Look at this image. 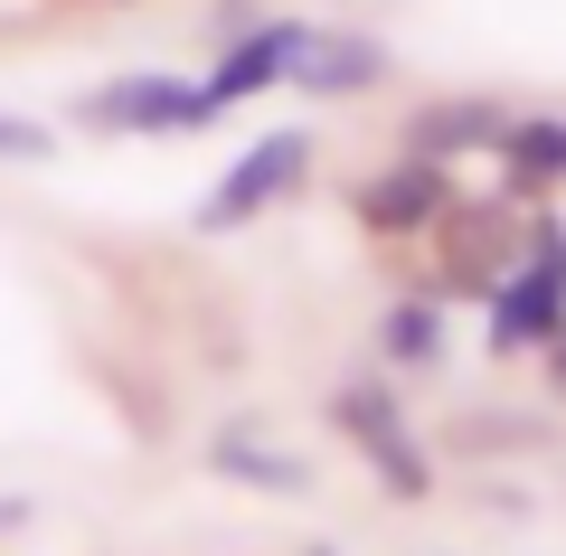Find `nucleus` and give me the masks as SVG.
I'll return each mask as SVG.
<instances>
[{"label": "nucleus", "mask_w": 566, "mask_h": 556, "mask_svg": "<svg viewBox=\"0 0 566 556\" xmlns=\"http://www.w3.org/2000/svg\"><path fill=\"white\" fill-rule=\"evenodd\" d=\"M482 302H491V321H482L491 358H528V349H547V339H557V321H566V218H528L520 264H510V274L491 283Z\"/></svg>", "instance_id": "nucleus-1"}, {"label": "nucleus", "mask_w": 566, "mask_h": 556, "mask_svg": "<svg viewBox=\"0 0 566 556\" xmlns=\"http://www.w3.org/2000/svg\"><path fill=\"white\" fill-rule=\"evenodd\" d=\"M331 424L368 453V472H378L387 500H424L434 491V462H424V443L406 434V406H397L387 378H340L331 387Z\"/></svg>", "instance_id": "nucleus-2"}, {"label": "nucleus", "mask_w": 566, "mask_h": 556, "mask_svg": "<svg viewBox=\"0 0 566 556\" xmlns=\"http://www.w3.org/2000/svg\"><path fill=\"white\" fill-rule=\"evenodd\" d=\"M303 179H312V133H303V123H283V133H264L255 151H245L237 170H227L218 189L199 199V237H227V227H245V218H264V208H283Z\"/></svg>", "instance_id": "nucleus-3"}, {"label": "nucleus", "mask_w": 566, "mask_h": 556, "mask_svg": "<svg viewBox=\"0 0 566 556\" xmlns=\"http://www.w3.org/2000/svg\"><path fill=\"white\" fill-rule=\"evenodd\" d=\"M76 123H95V133H208V95L199 85H180V76H114V85H95V95H76Z\"/></svg>", "instance_id": "nucleus-4"}, {"label": "nucleus", "mask_w": 566, "mask_h": 556, "mask_svg": "<svg viewBox=\"0 0 566 556\" xmlns=\"http://www.w3.org/2000/svg\"><path fill=\"white\" fill-rule=\"evenodd\" d=\"M293 57H303V20H255V29H237V39L218 48V66L199 76L208 114H237V104L274 95V85L293 76Z\"/></svg>", "instance_id": "nucleus-5"}, {"label": "nucleus", "mask_w": 566, "mask_h": 556, "mask_svg": "<svg viewBox=\"0 0 566 556\" xmlns=\"http://www.w3.org/2000/svg\"><path fill=\"white\" fill-rule=\"evenodd\" d=\"M349 208H359L368 237H424V227L453 208V179H444V160H416V151H406V160H387Z\"/></svg>", "instance_id": "nucleus-6"}, {"label": "nucleus", "mask_w": 566, "mask_h": 556, "mask_svg": "<svg viewBox=\"0 0 566 556\" xmlns=\"http://www.w3.org/2000/svg\"><path fill=\"white\" fill-rule=\"evenodd\" d=\"M312 104H359L387 85V48L368 39V29H303V57H293V76Z\"/></svg>", "instance_id": "nucleus-7"}, {"label": "nucleus", "mask_w": 566, "mask_h": 556, "mask_svg": "<svg viewBox=\"0 0 566 556\" xmlns=\"http://www.w3.org/2000/svg\"><path fill=\"white\" fill-rule=\"evenodd\" d=\"M501 104H482V95H444V104H424L416 123H406V151L416 160H472V151H491L501 141Z\"/></svg>", "instance_id": "nucleus-8"}, {"label": "nucleus", "mask_w": 566, "mask_h": 556, "mask_svg": "<svg viewBox=\"0 0 566 556\" xmlns=\"http://www.w3.org/2000/svg\"><path fill=\"white\" fill-rule=\"evenodd\" d=\"M501 179H510V199H547V189H566V123L557 114H520L501 123Z\"/></svg>", "instance_id": "nucleus-9"}, {"label": "nucleus", "mask_w": 566, "mask_h": 556, "mask_svg": "<svg viewBox=\"0 0 566 556\" xmlns=\"http://www.w3.org/2000/svg\"><path fill=\"white\" fill-rule=\"evenodd\" d=\"M434 227H444V283H453V293H491V283L520 264V245L501 237V218H463V208H444Z\"/></svg>", "instance_id": "nucleus-10"}, {"label": "nucleus", "mask_w": 566, "mask_h": 556, "mask_svg": "<svg viewBox=\"0 0 566 556\" xmlns=\"http://www.w3.org/2000/svg\"><path fill=\"white\" fill-rule=\"evenodd\" d=\"M208 462H218L237 491H264V500H303L312 491V462L303 453H274V443H255V434H218Z\"/></svg>", "instance_id": "nucleus-11"}, {"label": "nucleus", "mask_w": 566, "mask_h": 556, "mask_svg": "<svg viewBox=\"0 0 566 556\" xmlns=\"http://www.w3.org/2000/svg\"><path fill=\"white\" fill-rule=\"evenodd\" d=\"M434 349H444V312L424 293H406V302L378 312V358L387 368H434Z\"/></svg>", "instance_id": "nucleus-12"}, {"label": "nucleus", "mask_w": 566, "mask_h": 556, "mask_svg": "<svg viewBox=\"0 0 566 556\" xmlns=\"http://www.w3.org/2000/svg\"><path fill=\"white\" fill-rule=\"evenodd\" d=\"M0 160H57V133L29 114H0Z\"/></svg>", "instance_id": "nucleus-13"}, {"label": "nucleus", "mask_w": 566, "mask_h": 556, "mask_svg": "<svg viewBox=\"0 0 566 556\" xmlns=\"http://www.w3.org/2000/svg\"><path fill=\"white\" fill-rule=\"evenodd\" d=\"M264 20V0H218V39H237V29Z\"/></svg>", "instance_id": "nucleus-14"}, {"label": "nucleus", "mask_w": 566, "mask_h": 556, "mask_svg": "<svg viewBox=\"0 0 566 556\" xmlns=\"http://www.w3.org/2000/svg\"><path fill=\"white\" fill-rule=\"evenodd\" d=\"M538 368H547V387H557V397H566V321H557V339H547V349H538Z\"/></svg>", "instance_id": "nucleus-15"}, {"label": "nucleus", "mask_w": 566, "mask_h": 556, "mask_svg": "<svg viewBox=\"0 0 566 556\" xmlns=\"http://www.w3.org/2000/svg\"><path fill=\"white\" fill-rule=\"evenodd\" d=\"M303 556H331V547H303Z\"/></svg>", "instance_id": "nucleus-16"}]
</instances>
